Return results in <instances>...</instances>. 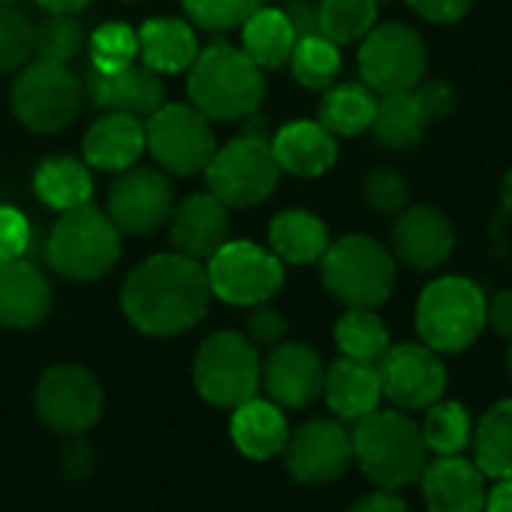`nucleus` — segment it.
Instances as JSON below:
<instances>
[{
  "mask_svg": "<svg viewBox=\"0 0 512 512\" xmlns=\"http://www.w3.org/2000/svg\"><path fill=\"white\" fill-rule=\"evenodd\" d=\"M485 326L512 341V290H500L491 302H485Z\"/></svg>",
  "mask_w": 512,
  "mask_h": 512,
  "instance_id": "de8ad7c7",
  "label": "nucleus"
},
{
  "mask_svg": "<svg viewBox=\"0 0 512 512\" xmlns=\"http://www.w3.org/2000/svg\"><path fill=\"white\" fill-rule=\"evenodd\" d=\"M392 247L404 266L431 272L443 266L455 250V229L443 211L431 205H413L398 214L392 226Z\"/></svg>",
  "mask_w": 512,
  "mask_h": 512,
  "instance_id": "a211bd4d",
  "label": "nucleus"
},
{
  "mask_svg": "<svg viewBox=\"0 0 512 512\" xmlns=\"http://www.w3.org/2000/svg\"><path fill=\"white\" fill-rule=\"evenodd\" d=\"M290 67H293V76L299 85H305L311 91H323L341 73V49L317 31L302 34L293 46Z\"/></svg>",
  "mask_w": 512,
  "mask_h": 512,
  "instance_id": "e433bc0d",
  "label": "nucleus"
},
{
  "mask_svg": "<svg viewBox=\"0 0 512 512\" xmlns=\"http://www.w3.org/2000/svg\"><path fill=\"white\" fill-rule=\"evenodd\" d=\"M247 332H250V341L253 344L278 347L287 338L290 323H287V317L278 308H272L269 302H263V305H253V314L247 320Z\"/></svg>",
  "mask_w": 512,
  "mask_h": 512,
  "instance_id": "c03bdc74",
  "label": "nucleus"
},
{
  "mask_svg": "<svg viewBox=\"0 0 512 512\" xmlns=\"http://www.w3.org/2000/svg\"><path fill=\"white\" fill-rule=\"evenodd\" d=\"M509 371H512V350H509Z\"/></svg>",
  "mask_w": 512,
  "mask_h": 512,
  "instance_id": "864d4df0",
  "label": "nucleus"
},
{
  "mask_svg": "<svg viewBox=\"0 0 512 512\" xmlns=\"http://www.w3.org/2000/svg\"><path fill=\"white\" fill-rule=\"evenodd\" d=\"M91 100L97 103V109L145 118L163 106L166 88L160 73H154L145 64H130L118 73H94Z\"/></svg>",
  "mask_w": 512,
  "mask_h": 512,
  "instance_id": "5701e85b",
  "label": "nucleus"
},
{
  "mask_svg": "<svg viewBox=\"0 0 512 512\" xmlns=\"http://www.w3.org/2000/svg\"><path fill=\"white\" fill-rule=\"evenodd\" d=\"M263 359L256 344L238 332H214L208 335L193 359V383L196 392L223 410H235L260 392Z\"/></svg>",
  "mask_w": 512,
  "mask_h": 512,
  "instance_id": "0eeeda50",
  "label": "nucleus"
},
{
  "mask_svg": "<svg viewBox=\"0 0 512 512\" xmlns=\"http://www.w3.org/2000/svg\"><path fill=\"white\" fill-rule=\"evenodd\" d=\"M347 512H410V506L389 488H380V491H371V494H362Z\"/></svg>",
  "mask_w": 512,
  "mask_h": 512,
  "instance_id": "09e8293b",
  "label": "nucleus"
},
{
  "mask_svg": "<svg viewBox=\"0 0 512 512\" xmlns=\"http://www.w3.org/2000/svg\"><path fill=\"white\" fill-rule=\"evenodd\" d=\"M413 94H416V100H419V106H422L428 124L446 118V115L455 109V91H452L443 79H422V82L413 88Z\"/></svg>",
  "mask_w": 512,
  "mask_h": 512,
  "instance_id": "a18cd8bd",
  "label": "nucleus"
},
{
  "mask_svg": "<svg viewBox=\"0 0 512 512\" xmlns=\"http://www.w3.org/2000/svg\"><path fill=\"white\" fill-rule=\"evenodd\" d=\"M362 40L365 43L359 49V73L371 91L377 94L413 91L425 79L428 49L413 28L401 22H389L371 28Z\"/></svg>",
  "mask_w": 512,
  "mask_h": 512,
  "instance_id": "f8f14e48",
  "label": "nucleus"
},
{
  "mask_svg": "<svg viewBox=\"0 0 512 512\" xmlns=\"http://www.w3.org/2000/svg\"><path fill=\"white\" fill-rule=\"evenodd\" d=\"M383 398L398 410H425L446 392V368L440 353L425 344H395L377 362Z\"/></svg>",
  "mask_w": 512,
  "mask_h": 512,
  "instance_id": "4468645a",
  "label": "nucleus"
},
{
  "mask_svg": "<svg viewBox=\"0 0 512 512\" xmlns=\"http://www.w3.org/2000/svg\"><path fill=\"white\" fill-rule=\"evenodd\" d=\"M175 208L172 181L157 169H127L109 190V220L124 235H148L169 220Z\"/></svg>",
  "mask_w": 512,
  "mask_h": 512,
  "instance_id": "dca6fc26",
  "label": "nucleus"
},
{
  "mask_svg": "<svg viewBox=\"0 0 512 512\" xmlns=\"http://www.w3.org/2000/svg\"><path fill=\"white\" fill-rule=\"evenodd\" d=\"M374 109H377V97L368 85H335L326 91L323 103H320V124L338 139V136H359L365 130H371L374 121Z\"/></svg>",
  "mask_w": 512,
  "mask_h": 512,
  "instance_id": "2f4dec72",
  "label": "nucleus"
},
{
  "mask_svg": "<svg viewBox=\"0 0 512 512\" xmlns=\"http://www.w3.org/2000/svg\"><path fill=\"white\" fill-rule=\"evenodd\" d=\"M145 148L151 157L178 178H193L211 163L217 142L211 121L187 103H163L148 115Z\"/></svg>",
  "mask_w": 512,
  "mask_h": 512,
  "instance_id": "9b49d317",
  "label": "nucleus"
},
{
  "mask_svg": "<svg viewBox=\"0 0 512 512\" xmlns=\"http://www.w3.org/2000/svg\"><path fill=\"white\" fill-rule=\"evenodd\" d=\"M211 305L205 266L184 253H154L124 281L121 311L151 338H175L190 332Z\"/></svg>",
  "mask_w": 512,
  "mask_h": 512,
  "instance_id": "f257e3e1",
  "label": "nucleus"
},
{
  "mask_svg": "<svg viewBox=\"0 0 512 512\" xmlns=\"http://www.w3.org/2000/svg\"><path fill=\"white\" fill-rule=\"evenodd\" d=\"M46 13H64V16H79L85 13L94 0H37Z\"/></svg>",
  "mask_w": 512,
  "mask_h": 512,
  "instance_id": "603ef678",
  "label": "nucleus"
},
{
  "mask_svg": "<svg viewBox=\"0 0 512 512\" xmlns=\"http://www.w3.org/2000/svg\"><path fill=\"white\" fill-rule=\"evenodd\" d=\"M205 178L208 193H214L226 208H250L272 196L281 166L266 136L244 133L214 151L205 166Z\"/></svg>",
  "mask_w": 512,
  "mask_h": 512,
  "instance_id": "1a4fd4ad",
  "label": "nucleus"
},
{
  "mask_svg": "<svg viewBox=\"0 0 512 512\" xmlns=\"http://www.w3.org/2000/svg\"><path fill=\"white\" fill-rule=\"evenodd\" d=\"M49 263L70 281H97L109 275L121 256V232L100 208L79 205L64 211L49 235Z\"/></svg>",
  "mask_w": 512,
  "mask_h": 512,
  "instance_id": "423d86ee",
  "label": "nucleus"
},
{
  "mask_svg": "<svg viewBox=\"0 0 512 512\" xmlns=\"http://www.w3.org/2000/svg\"><path fill=\"white\" fill-rule=\"evenodd\" d=\"M232 443L241 455L253 461H266L272 455H281L290 437V425L284 410L269 398H250L232 410L229 422Z\"/></svg>",
  "mask_w": 512,
  "mask_h": 512,
  "instance_id": "393cba45",
  "label": "nucleus"
},
{
  "mask_svg": "<svg viewBox=\"0 0 512 512\" xmlns=\"http://www.w3.org/2000/svg\"><path fill=\"white\" fill-rule=\"evenodd\" d=\"M482 512H512V479H494V488L485 491Z\"/></svg>",
  "mask_w": 512,
  "mask_h": 512,
  "instance_id": "8fccbe9b",
  "label": "nucleus"
},
{
  "mask_svg": "<svg viewBox=\"0 0 512 512\" xmlns=\"http://www.w3.org/2000/svg\"><path fill=\"white\" fill-rule=\"evenodd\" d=\"M190 106L208 121H241L260 109L266 97V76L244 52L232 46H211L196 55L187 70Z\"/></svg>",
  "mask_w": 512,
  "mask_h": 512,
  "instance_id": "f03ea898",
  "label": "nucleus"
},
{
  "mask_svg": "<svg viewBox=\"0 0 512 512\" xmlns=\"http://www.w3.org/2000/svg\"><path fill=\"white\" fill-rule=\"evenodd\" d=\"M211 296L235 308L272 302L284 287V263L253 241H226L205 266Z\"/></svg>",
  "mask_w": 512,
  "mask_h": 512,
  "instance_id": "9d476101",
  "label": "nucleus"
},
{
  "mask_svg": "<svg viewBox=\"0 0 512 512\" xmlns=\"http://www.w3.org/2000/svg\"><path fill=\"white\" fill-rule=\"evenodd\" d=\"M482 290L458 275L431 281L416 302V332L434 353H461L485 329Z\"/></svg>",
  "mask_w": 512,
  "mask_h": 512,
  "instance_id": "39448f33",
  "label": "nucleus"
},
{
  "mask_svg": "<svg viewBox=\"0 0 512 512\" xmlns=\"http://www.w3.org/2000/svg\"><path fill=\"white\" fill-rule=\"evenodd\" d=\"M52 311V287L40 269L25 260L0 263V326L34 329Z\"/></svg>",
  "mask_w": 512,
  "mask_h": 512,
  "instance_id": "412c9836",
  "label": "nucleus"
},
{
  "mask_svg": "<svg viewBox=\"0 0 512 512\" xmlns=\"http://www.w3.org/2000/svg\"><path fill=\"white\" fill-rule=\"evenodd\" d=\"M169 238L175 253L208 263L229 241V208L214 193H193L172 208Z\"/></svg>",
  "mask_w": 512,
  "mask_h": 512,
  "instance_id": "6ab92c4d",
  "label": "nucleus"
},
{
  "mask_svg": "<svg viewBox=\"0 0 512 512\" xmlns=\"http://www.w3.org/2000/svg\"><path fill=\"white\" fill-rule=\"evenodd\" d=\"M509 214H512V169H509V172L503 175V181H500V214L494 217V226H491L494 235L503 238V223H506Z\"/></svg>",
  "mask_w": 512,
  "mask_h": 512,
  "instance_id": "3c124183",
  "label": "nucleus"
},
{
  "mask_svg": "<svg viewBox=\"0 0 512 512\" xmlns=\"http://www.w3.org/2000/svg\"><path fill=\"white\" fill-rule=\"evenodd\" d=\"M281 172L296 178H320L338 160V139L320 121H290L272 139Z\"/></svg>",
  "mask_w": 512,
  "mask_h": 512,
  "instance_id": "b1692460",
  "label": "nucleus"
},
{
  "mask_svg": "<svg viewBox=\"0 0 512 512\" xmlns=\"http://www.w3.org/2000/svg\"><path fill=\"white\" fill-rule=\"evenodd\" d=\"M10 106L19 124L34 133L52 136L67 130L82 106V82L70 70V64L43 61L25 64L13 82Z\"/></svg>",
  "mask_w": 512,
  "mask_h": 512,
  "instance_id": "6e6552de",
  "label": "nucleus"
},
{
  "mask_svg": "<svg viewBox=\"0 0 512 512\" xmlns=\"http://www.w3.org/2000/svg\"><path fill=\"white\" fill-rule=\"evenodd\" d=\"M85 163L100 172H127L145 154V124L124 112H106L82 139Z\"/></svg>",
  "mask_w": 512,
  "mask_h": 512,
  "instance_id": "4be33fe9",
  "label": "nucleus"
},
{
  "mask_svg": "<svg viewBox=\"0 0 512 512\" xmlns=\"http://www.w3.org/2000/svg\"><path fill=\"white\" fill-rule=\"evenodd\" d=\"M362 193L365 202L380 214H398L407 205V181L395 169H371Z\"/></svg>",
  "mask_w": 512,
  "mask_h": 512,
  "instance_id": "79ce46f5",
  "label": "nucleus"
},
{
  "mask_svg": "<svg viewBox=\"0 0 512 512\" xmlns=\"http://www.w3.org/2000/svg\"><path fill=\"white\" fill-rule=\"evenodd\" d=\"M353 458L365 476L380 488H404L419 479L425 467V440L422 428L401 410H374L356 422Z\"/></svg>",
  "mask_w": 512,
  "mask_h": 512,
  "instance_id": "7ed1b4c3",
  "label": "nucleus"
},
{
  "mask_svg": "<svg viewBox=\"0 0 512 512\" xmlns=\"http://www.w3.org/2000/svg\"><path fill=\"white\" fill-rule=\"evenodd\" d=\"M323 395L332 407L347 422H359L368 413H374L383 401V386L377 365L371 362H356V359H338L323 380Z\"/></svg>",
  "mask_w": 512,
  "mask_h": 512,
  "instance_id": "a878e982",
  "label": "nucleus"
},
{
  "mask_svg": "<svg viewBox=\"0 0 512 512\" xmlns=\"http://www.w3.org/2000/svg\"><path fill=\"white\" fill-rule=\"evenodd\" d=\"M377 22V0H320L317 34L335 46L362 40Z\"/></svg>",
  "mask_w": 512,
  "mask_h": 512,
  "instance_id": "c9c22d12",
  "label": "nucleus"
},
{
  "mask_svg": "<svg viewBox=\"0 0 512 512\" xmlns=\"http://www.w3.org/2000/svg\"><path fill=\"white\" fill-rule=\"evenodd\" d=\"M419 428H422L425 449L434 455H461L473 437V422L467 407L461 401H446V398H437L434 404L425 407V422Z\"/></svg>",
  "mask_w": 512,
  "mask_h": 512,
  "instance_id": "72a5a7b5",
  "label": "nucleus"
},
{
  "mask_svg": "<svg viewBox=\"0 0 512 512\" xmlns=\"http://www.w3.org/2000/svg\"><path fill=\"white\" fill-rule=\"evenodd\" d=\"M34 58V25L31 19L10 7L0 4V73H16Z\"/></svg>",
  "mask_w": 512,
  "mask_h": 512,
  "instance_id": "ea45409f",
  "label": "nucleus"
},
{
  "mask_svg": "<svg viewBox=\"0 0 512 512\" xmlns=\"http://www.w3.org/2000/svg\"><path fill=\"white\" fill-rule=\"evenodd\" d=\"M85 43H88V37L76 16L49 13V19L34 28V55L43 61L70 64L85 49Z\"/></svg>",
  "mask_w": 512,
  "mask_h": 512,
  "instance_id": "4c0bfd02",
  "label": "nucleus"
},
{
  "mask_svg": "<svg viewBox=\"0 0 512 512\" xmlns=\"http://www.w3.org/2000/svg\"><path fill=\"white\" fill-rule=\"evenodd\" d=\"M410 10L434 25H452L467 16L473 0H407Z\"/></svg>",
  "mask_w": 512,
  "mask_h": 512,
  "instance_id": "49530a36",
  "label": "nucleus"
},
{
  "mask_svg": "<svg viewBox=\"0 0 512 512\" xmlns=\"http://www.w3.org/2000/svg\"><path fill=\"white\" fill-rule=\"evenodd\" d=\"M181 7L190 25L211 34H223L244 25L247 16L260 7V0H181Z\"/></svg>",
  "mask_w": 512,
  "mask_h": 512,
  "instance_id": "a19ab883",
  "label": "nucleus"
},
{
  "mask_svg": "<svg viewBox=\"0 0 512 512\" xmlns=\"http://www.w3.org/2000/svg\"><path fill=\"white\" fill-rule=\"evenodd\" d=\"M34 193L55 211L88 205L94 196V178L88 163L76 157H49L34 169Z\"/></svg>",
  "mask_w": 512,
  "mask_h": 512,
  "instance_id": "7c9ffc66",
  "label": "nucleus"
},
{
  "mask_svg": "<svg viewBox=\"0 0 512 512\" xmlns=\"http://www.w3.org/2000/svg\"><path fill=\"white\" fill-rule=\"evenodd\" d=\"M473 464L485 479H512V398L491 404L473 428Z\"/></svg>",
  "mask_w": 512,
  "mask_h": 512,
  "instance_id": "c756f323",
  "label": "nucleus"
},
{
  "mask_svg": "<svg viewBox=\"0 0 512 512\" xmlns=\"http://www.w3.org/2000/svg\"><path fill=\"white\" fill-rule=\"evenodd\" d=\"M335 344L347 359L377 365L389 350V329L368 308H350L335 326Z\"/></svg>",
  "mask_w": 512,
  "mask_h": 512,
  "instance_id": "f704fd0d",
  "label": "nucleus"
},
{
  "mask_svg": "<svg viewBox=\"0 0 512 512\" xmlns=\"http://www.w3.org/2000/svg\"><path fill=\"white\" fill-rule=\"evenodd\" d=\"M326 290L347 308H380L395 287V256L371 235H344L329 241L320 256Z\"/></svg>",
  "mask_w": 512,
  "mask_h": 512,
  "instance_id": "20e7f679",
  "label": "nucleus"
},
{
  "mask_svg": "<svg viewBox=\"0 0 512 512\" xmlns=\"http://www.w3.org/2000/svg\"><path fill=\"white\" fill-rule=\"evenodd\" d=\"M88 52H91V67L94 73H118L139 58V40L130 25L109 22L100 25L88 37Z\"/></svg>",
  "mask_w": 512,
  "mask_h": 512,
  "instance_id": "58836bf2",
  "label": "nucleus"
},
{
  "mask_svg": "<svg viewBox=\"0 0 512 512\" xmlns=\"http://www.w3.org/2000/svg\"><path fill=\"white\" fill-rule=\"evenodd\" d=\"M323 380L326 368L317 350L296 341H281L278 347H272L260 371V386L281 410H302L314 404L323 395Z\"/></svg>",
  "mask_w": 512,
  "mask_h": 512,
  "instance_id": "f3484780",
  "label": "nucleus"
},
{
  "mask_svg": "<svg viewBox=\"0 0 512 512\" xmlns=\"http://www.w3.org/2000/svg\"><path fill=\"white\" fill-rule=\"evenodd\" d=\"M37 413L58 434H82L103 416V386L82 365H52L37 383Z\"/></svg>",
  "mask_w": 512,
  "mask_h": 512,
  "instance_id": "ddd939ff",
  "label": "nucleus"
},
{
  "mask_svg": "<svg viewBox=\"0 0 512 512\" xmlns=\"http://www.w3.org/2000/svg\"><path fill=\"white\" fill-rule=\"evenodd\" d=\"M0 4H13V0H0Z\"/></svg>",
  "mask_w": 512,
  "mask_h": 512,
  "instance_id": "5fc2aeb1",
  "label": "nucleus"
},
{
  "mask_svg": "<svg viewBox=\"0 0 512 512\" xmlns=\"http://www.w3.org/2000/svg\"><path fill=\"white\" fill-rule=\"evenodd\" d=\"M136 40H139V58H142V64L151 67L160 76L187 73L190 64L199 55L196 31L184 19H169V16L148 19L136 31Z\"/></svg>",
  "mask_w": 512,
  "mask_h": 512,
  "instance_id": "bb28decb",
  "label": "nucleus"
},
{
  "mask_svg": "<svg viewBox=\"0 0 512 512\" xmlns=\"http://www.w3.org/2000/svg\"><path fill=\"white\" fill-rule=\"evenodd\" d=\"M428 127V118L413 91L383 94L374 109L371 130L386 148H413Z\"/></svg>",
  "mask_w": 512,
  "mask_h": 512,
  "instance_id": "473e14b6",
  "label": "nucleus"
},
{
  "mask_svg": "<svg viewBox=\"0 0 512 512\" xmlns=\"http://www.w3.org/2000/svg\"><path fill=\"white\" fill-rule=\"evenodd\" d=\"M296 40L299 34L293 19L287 16V10L275 7H256L241 28V52L263 73L287 67Z\"/></svg>",
  "mask_w": 512,
  "mask_h": 512,
  "instance_id": "cd10ccee",
  "label": "nucleus"
},
{
  "mask_svg": "<svg viewBox=\"0 0 512 512\" xmlns=\"http://www.w3.org/2000/svg\"><path fill=\"white\" fill-rule=\"evenodd\" d=\"M28 244H31L28 217L13 205H0V263L22 260Z\"/></svg>",
  "mask_w": 512,
  "mask_h": 512,
  "instance_id": "37998d69",
  "label": "nucleus"
},
{
  "mask_svg": "<svg viewBox=\"0 0 512 512\" xmlns=\"http://www.w3.org/2000/svg\"><path fill=\"white\" fill-rule=\"evenodd\" d=\"M269 244L281 263L314 266V263H320V256L329 247V229L317 214H311L305 208H290L272 220Z\"/></svg>",
  "mask_w": 512,
  "mask_h": 512,
  "instance_id": "c85d7f7f",
  "label": "nucleus"
},
{
  "mask_svg": "<svg viewBox=\"0 0 512 512\" xmlns=\"http://www.w3.org/2000/svg\"><path fill=\"white\" fill-rule=\"evenodd\" d=\"M419 479L428 512H482L485 506V476L464 455H437Z\"/></svg>",
  "mask_w": 512,
  "mask_h": 512,
  "instance_id": "aec40b11",
  "label": "nucleus"
},
{
  "mask_svg": "<svg viewBox=\"0 0 512 512\" xmlns=\"http://www.w3.org/2000/svg\"><path fill=\"white\" fill-rule=\"evenodd\" d=\"M287 470L296 482L326 485L347 473L353 461V437L335 419H314L290 431L284 446Z\"/></svg>",
  "mask_w": 512,
  "mask_h": 512,
  "instance_id": "2eb2a0df",
  "label": "nucleus"
}]
</instances>
